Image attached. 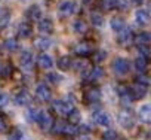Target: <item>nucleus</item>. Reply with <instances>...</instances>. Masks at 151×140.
<instances>
[{"label": "nucleus", "mask_w": 151, "mask_h": 140, "mask_svg": "<svg viewBox=\"0 0 151 140\" xmlns=\"http://www.w3.org/2000/svg\"><path fill=\"white\" fill-rule=\"evenodd\" d=\"M74 69H76V72H77V73H82L83 76H86L89 73V70H91V66H89V61L79 60V61L74 63Z\"/></svg>", "instance_id": "nucleus-15"}, {"label": "nucleus", "mask_w": 151, "mask_h": 140, "mask_svg": "<svg viewBox=\"0 0 151 140\" xmlns=\"http://www.w3.org/2000/svg\"><path fill=\"white\" fill-rule=\"evenodd\" d=\"M6 130H8V124L3 119V116H0V133H5Z\"/></svg>", "instance_id": "nucleus-43"}, {"label": "nucleus", "mask_w": 151, "mask_h": 140, "mask_svg": "<svg viewBox=\"0 0 151 140\" xmlns=\"http://www.w3.org/2000/svg\"><path fill=\"white\" fill-rule=\"evenodd\" d=\"M31 101V96H30V93L27 91V90H21L19 93H17V96H15V103L18 104V106H25V104H28Z\"/></svg>", "instance_id": "nucleus-12"}, {"label": "nucleus", "mask_w": 151, "mask_h": 140, "mask_svg": "<svg viewBox=\"0 0 151 140\" xmlns=\"http://www.w3.org/2000/svg\"><path fill=\"white\" fill-rule=\"evenodd\" d=\"M25 15H27V18H28L30 21H39V20H40V15H42V9H40L37 5H31V6L27 9Z\"/></svg>", "instance_id": "nucleus-16"}, {"label": "nucleus", "mask_w": 151, "mask_h": 140, "mask_svg": "<svg viewBox=\"0 0 151 140\" xmlns=\"http://www.w3.org/2000/svg\"><path fill=\"white\" fill-rule=\"evenodd\" d=\"M138 51H139V57L148 60V55H150V48L148 46H138Z\"/></svg>", "instance_id": "nucleus-40"}, {"label": "nucleus", "mask_w": 151, "mask_h": 140, "mask_svg": "<svg viewBox=\"0 0 151 140\" xmlns=\"http://www.w3.org/2000/svg\"><path fill=\"white\" fill-rule=\"evenodd\" d=\"M85 98H86V101H89V103H96V101H99V98H101V91H99L98 88H91V90H88V91L85 93Z\"/></svg>", "instance_id": "nucleus-19"}, {"label": "nucleus", "mask_w": 151, "mask_h": 140, "mask_svg": "<svg viewBox=\"0 0 151 140\" xmlns=\"http://www.w3.org/2000/svg\"><path fill=\"white\" fill-rule=\"evenodd\" d=\"M139 119L142 122H145V124L150 122V119H151V107H150V104H144L139 109Z\"/></svg>", "instance_id": "nucleus-23"}, {"label": "nucleus", "mask_w": 151, "mask_h": 140, "mask_svg": "<svg viewBox=\"0 0 151 140\" xmlns=\"http://www.w3.org/2000/svg\"><path fill=\"white\" fill-rule=\"evenodd\" d=\"M0 69H2V67H0Z\"/></svg>", "instance_id": "nucleus-47"}, {"label": "nucleus", "mask_w": 151, "mask_h": 140, "mask_svg": "<svg viewBox=\"0 0 151 140\" xmlns=\"http://www.w3.org/2000/svg\"><path fill=\"white\" fill-rule=\"evenodd\" d=\"M37 63H39V66H40L42 69H45V70H47V69H50V67L53 66V60H52V57L47 55V54H45V52H42V54L39 55Z\"/></svg>", "instance_id": "nucleus-17"}, {"label": "nucleus", "mask_w": 151, "mask_h": 140, "mask_svg": "<svg viewBox=\"0 0 151 140\" xmlns=\"http://www.w3.org/2000/svg\"><path fill=\"white\" fill-rule=\"evenodd\" d=\"M64 128H65V122H62V121H56V122H53L52 124V133H55V134H64Z\"/></svg>", "instance_id": "nucleus-32"}, {"label": "nucleus", "mask_w": 151, "mask_h": 140, "mask_svg": "<svg viewBox=\"0 0 151 140\" xmlns=\"http://www.w3.org/2000/svg\"><path fill=\"white\" fill-rule=\"evenodd\" d=\"M93 121H95L98 125H102V127H108V125L111 124V119H110L108 113L104 112V110L95 112V113H93Z\"/></svg>", "instance_id": "nucleus-9"}, {"label": "nucleus", "mask_w": 151, "mask_h": 140, "mask_svg": "<svg viewBox=\"0 0 151 140\" xmlns=\"http://www.w3.org/2000/svg\"><path fill=\"white\" fill-rule=\"evenodd\" d=\"M119 124L123 128H132L135 125V113L129 109H123L119 113Z\"/></svg>", "instance_id": "nucleus-2"}, {"label": "nucleus", "mask_w": 151, "mask_h": 140, "mask_svg": "<svg viewBox=\"0 0 151 140\" xmlns=\"http://www.w3.org/2000/svg\"><path fill=\"white\" fill-rule=\"evenodd\" d=\"M27 118H28V121H31V122L37 121V118H39V110H37L36 107H30L28 112H27Z\"/></svg>", "instance_id": "nucleus-33"}, {"label": "nucleus", "mask_w": 151, "mask_h": 140, "mask_svg": "<svg viewBox=\"0 0 151 140\" xmlns=\"http://www.w3.org/2000/svg\"><path fill=\"white\" fill-rule=\"evenodd\" d=\"M119 94H120V100H122V103L126 106V104H130L132 101H133V98H132V94H130V91H129V88H126V87H120L119 88Z\"/></svg>", "instance_id": "nucleus-20"}, {"label": "nucleus", "mask_w": 151, "mask_h": 140, "mask_svg": "<svg viewBox=\"0 0 151 140\" xmlns=\"http://www.w3.org/2000/svg\"><path fill=\"white\" fill-rule=\"evenodd\" d=\"M39 31L42 34H50L53 31V23L49 20V18H45V20H40L39 21Z\"/></svg>", "instance_id": "nucleus-14"}, {"label": "nucleus", "mask_w": 151, "mask_h": 140, "mask_svg": "<svg viewBox=\"0 0 151 140\" xmlns=\"http://www.w3.org/2000/svg\"><path fill=\"white\" fill-rule=\"evenodd\" d=\"M129 91H130V94H132V98H133V100L144 98V97L147 96V88H145V87H142V85H138V84H135Z\"/></svg>", "instance_id": "nucleus-18"}, {"label": "nucleus", "mask_w": 151, "mask_h": 140, "mask_svg": "<svg viewBox=\"0 0 151 140\" xmlns=\"http://www.w3.org/2000/svg\"><path fill=\"white\" fill-rule=\"evenodd\" d=\"M3 46H5V49H6V51L14 52V51H17V49H18V40H17V39H6V40H5V43H3Z\"/></svg>", "instance_id": "nucleus-31"}, {"label": "nucleus", "mask_w": 151, "mask_h": 140, "mask_svg": "<svg viewBox=\"0 0 151 140\" xmlns=\"http://www.w3.org/2000/svg\"><path fill=\"white\" fill-rule=\"evenodd\" d=\"M74 52L77 54V55H80V57H86V55L92 54V46L88 42H80V43L76 45Z\"/></svg>", "instance_id": "nucleus-13"}, {"label": "nucleus", "mask_w": 151, "mask_h": 140, "mask_svg": "<svg viewBox=\"0 0 151 140\" xmlns=\"http://www.w3.org/2000/svg\"><path fill=\"white\" fill-rule=\"evenodd\" d=\"M17 34L21 39H28L33 34V27L28 23H19L18 24V28H17Z\"/></svg>", "instance_id": "nucleus-8"}, {"label": "nucleus", "mask_w": 151, "mask_h": 140, "mask_svg": "<svg viewBox=\"0 0 151 140\" xmlns=\"http://www.w3.org/2000/svg\"><path fill=\"white\" fill-rule=\"evenodd\" d=\"M0 49H2V45H0Z\"/></svg>", "instance_id": "nucleus-46"}, {"label": "nucleus", "mask_w": 151, "mask_h": 140, "mask_svg": "<svg viewBox=\"0 0 151 140\" xmlns=\"http://www.w3.org/2000/svg\"><path fill=\"white\" fill-rule=\"evenodd\" d=\"M47 81L52 82V84H59V82L62 81V76L58 75V73H49V75H47Z\"/></svg>", "instance_id": "nucleus-38"}, {"label": "nucleus", "mask_w": 151, "mask_h": 140, "mask_svg": "<svg viewBox=\"0 0 151 140\" xmlns=\"http://www.w3.org/2000/svg\"><path fill=\"white\" fill-rule=\"evenodd\" d=\"M91 21H92V26L101 27L104 24V15H101L99 12H92L91 14Z\"/></svg>", "instance_id": "nucleus-30"}, {"label": "nucleus", "mask_w": 151, "mask_h": 140, "mask_svg": "<svg viewBox=\"0 0 151 140\" xmlns=\"http://www.w3.org/2000/svg\"><path fill=\"white\" fill-rule=\"evenodd\" d=\"M9 103V96L5 93H0V107H6Z\"/></svg>", "instance_id": "nucleus-41"}, {"label": "nucleus", "mask_w": 151, "mask_h": 140, "mask_svg": "<svg viewBox=\"0 0 151 140\" xmlns=\"http://www.w3.org/2000/svg\"><path fill=\"white\" fill-rule=\"evenodd\" d=\"M34 45H36L40 51H46V49L50 48L52 42H50V39H47V37H39V39H36Z\"/></svg>", "instance_id": "nucleus-27"}, {"label": "nucleus", "mask_w": 151, "mask_h": 140, "mask_svg": "<svg viewBox=\"0 0 151 140\" xmlns=\"http://www.w3.org/2000/svg\"><path fill=\"white\" fill-rule=\"evenodd\" d=\"M110 26H111V28L114 30V31H120L122 28H124L126 27V24H124V20L123 18H119V17H114V18H111V21H110Z\"/></svg>", "instance_id": "nucleus-25"}, {"label": "nucleus", "mask_w": 151, "mask_h": 140, "mask_svg": "<svg viewBox=\"0 0 151 140\" xmlns=\"http://www.w3.org/2000/svg\"><path fill=\"white\" fill-rule=\"evenodd\" d=\"M132 2V5H135V6H141L142 3H144V0H130Z\"/></svg>", "instance_id": "nucleus-44"}, {"label": "nucleus", "mask_w": 151, "mask_h": 140, "mask_svg": "<svg viewBox=\"0 0 151 140\" xmlns=\"http://www.w3.org/2000/svg\"><path fill=\"white\" fill-rule=\"evenodd\" d=\"M117 139V133L114 130H108L102 134V140H116Z\"/></svg>", "instance_id": "nucleus-37"}, {"label": "nucleus", "mask_w": 151, "mask_h": 140, "mask_svg": "<svg viewBox=\"0 0 151 140\" xmlns=\"http://www.w3.org/2000/svg\"><path fill=\"white\" fill-rule=\"evenodd\" d=\"M102 75H104V70H102L101 67H93V69L89 70V73L86 75V78H88L89 81H98Z\"/></svg>", "instance_id": "nucleus-24"}, {"label": "nucleus", "mask_w": 151, "mask_h": 140, "mask_svg": "<svg viewBox=\"0 0 151 140\" xmlns=\"http://www.w3.org/2000/svg\"><path fill=\"white\" fill-rule=\"evenodd\" d=\"M74 11H76V3L71 2V0L62 2V3L59 5V14H61L62 17H70V15L74 14Z\"/></svg>", "instance_id": "nucleus-10"}, {"label": "nucleus", "mask_w": 151, "mask_h": 140, "mask_svg": "<svg viewBox=\"0 0 151 140\" xmlns=\"http://www.w3.org/2000/svg\"><path fill=\"white\" fill-rule=\"evenodd\" d=\"M111 69H113V72L117 75V76H123L126 75L129 70H130V63L126 60V58H116L111 64Z\"/></svg>", "instance_id": "nucleus-1"}, {"label": "nucleus", "mask_w": 151, "mask_h": 140, "mask_svg": "<svg viewBox=\"0 0 151 140\" xmlns=\"http://www.w3.org/2000/svg\"><path fill=\"white\" fill-rule=\"evenodd\" d=\"M117 42H119L122 46H129V45L133 42V31H132L129 27L122 28V30L117 33Z\"/></svg>", "instance_id": "nucleus-4"}, {"label": "nucleus", "mask_w": 151, "mask_h": 140, "mask_svg": "<svg viewBox=\"0 0 151 140\" xmlns=\"http://www.w3.org/2000/svg\"><path fill=\"white\" fill-rule=\"evenodd\" d=\"M19 63H21V67H22L24 70H27V72H28V70H31V69H33V66H34V58H33L31 51L24 49V51L21 52Z\"/></svg>", "instance_id": "nucleus-5"}, {"label": "nucleus", "mask_w": 151, "mask_h": 140, "mask_svg": "<svg viewBox=\"0 0 151 140\" xmlns=\"http://www.w3.org/2000/svg\"><path fill=\"white\" fill-rule=\"evenodd\" d=\"M22 139V133L19 130H15L12 134H9V139L8 140H21Z\"/></svg>", "instance_id": "nucleus-42"}, {"label": "nucleus", "mask_w": 151, "mask_h": 140, "mask_svg": "<svg viewBox=\"0 0 151 140\" xmlns=\"http://www.w3.org/2000/svg\"><path fill=\"white\" fill-rule=\"evenodd\" d=\"M52 107L55 109V112L58 115H62V116H67L74 107H73V101H68V100H56L53 101Z\"/></svg>", "instance_id": "nucleus-3"}, {"label": "nucleus", "mask_w": 151, "mask_h": 140, "mask_svg": "<svg viewBox=\"0 0 151 140\" xmlns=\"http://www.w3.org/2000/svg\"><path fill=\"white\" fill-rule=\"evenodd\" d=\"M135 82L138 84V85H142V87H148V84H150V81H148V78L145 76V75H138L136 76V79H135Z\"/></svg>", "instance_id": "nucleus-36"}, {"label": "nucleus", "mask_w": 151, "mask_h": 140, "mask_svg": "<svg viewBox=\"0 0 151 140\" xmlns=\"http://www.w3.org/2000/svg\"><path fill=\"white\" fill-rule=\"evenodd\" d=\"M124 140H126V139H124Z\"/></svg>", "instance_id": "nucleus-48"}, {"label": "nucleus", "mask_w": 151, "mask_h": 140, "mask_svg": "<svg viewBox=\"0 0 151 140\" xmlns=\"http://www.w3.org/2000/svg\"><path fill=\"white\" fill-rule=\"evenodd\" d=\"M135 21H136V24L138 26H148V23H150V14H148V11L147 9H138L136 12H135Z\"/></svg>", "instance_id": "nucleus-11"}, {"label": "nucleus", "mask_w": 151, "mask_h": 140, "mask_svg": "<svg viewBox=\"0 0 151 140\" xmlns=\"http://www.w3.org/2000/svg\"><path fill=\"white\" fill-rule=\"evenodd\" d=\"M37 122H39V125H40V128H42L43 131H49V130L52 128V124H53V121H52V116H50V115H49L46 110H42V112H39Z\"/></svg>", "instance_id": "nucleus-6"}, {"label": "nucleus", "mask_w": 151, "mask_h": 140, "mask_svg": "<svg viewBox=\"0 0 151 140\" xmlns=\"http://www.w3.org/2000/svg\"><path fill=\"white\" fill-rule=\"evenodd\" d=\"M71 66H73V61H71V58L68 55H64V57H61L58 60V67L61 70H64V72H67L68 69H71Z\"/></svg>", "instance_id": "nucleus-26"}, {"label": "nucleus", "mask_w": 151, "mask_h": 140, "mask_svg": "<svg viewBox=\"0 0 151 140\" xmlns=\"http://www.w3.org/2000/svg\"><path fill=\"white\" fill-rule=\"evenodd\" d=\"M147 66H148V63H147V60H145V58L138 57V58L135 60V69L139 72V75H144V72L147 70Z\"/></svg>", "instance_id": "nucleus-28"}, {"label": "nucleus", "mask_w": 151, "mask_h": 140, "mask_svg": "<svg viewBox=\"0 0 151 140\" xmlns=\"http://www.w3.org/2000/svg\"><path fill=\"white\" fill-rule=\"evenodd\" d=\"M36 97L40 101H49L52 97V93H50L49 87H46L45 84H39L36 88Z\"/></svg>", "instance_id": "nucleus-7"}, {"label": "nucleus", "mask_w": 151, "mask_h": 140, "mask_svg": "<svg viewBox=\"0 0 151 140\" xmlns=\"http://www.w3.org/2000/svg\"><path fill=\"white\" fill-rule=\"evenodd\" d=\"M105 58H107V52H105V51H95V54H93L95 63H101V61H104Z\"/></svg>", "instance_id": "nucleus-35"}, {"label": "nucleus", "mask_w": 151, "mask_h": 140, "mask_svg": "<svg viewBox=\"0 0 151 140\" xmlns=\"http://www.w3.org/2000/svg\"><path fill=\"white\" fill-rule=\"evenodd\" d=\"M133 40H136L138 46H148L150 42H151V34H150L148 31H142V33H139V34L136 36V39H133Z\"/></svg>", "instance_id": "nucleus-22"}, {"label": "nucleus", "mask_w": 151, "mask_h": 140, "mask_svg": "<svg viewBox=\"0 0 151 140\" xmlns=\"http://www.w3.org/2000/svg\"><path fill=\"white\" fill-rule=\"evenodd\" d=\"M68 122H70V125H77V124H80L82 122V113H80V110H77V109H73L68 115Z\"/></svg>", "instance_id": "nucleus-21"}, {"label": "nucleus", "mask_w": 151, "mask_h": 140, "mask_svg": "<svg viewBox=\"0 0 151 140\" xmlns=\"http://www.w3.org/2000/svg\"><path fill=\"white\" fill-rule=\"evenodd\" d=\"M73 28H74V31H76V33L83 34V33H86V30H88V24H86L83 20H77V21H74Z\"/></svg>", "instance_id": "nucleus-29"}, {"label": "nucleus", "mask_w": 151, "mask_h": 140, "mask_svg": "<svg viewBox=\"0 0 151 140\" xmlns=\"http://www.w3.org/2000/svg\"><path fill=\"white\" fill-rule=\"evenodd\" d=\"M83 2H85V3H89V2H92V0H83Z\"/></svg>", "instance_id": "nucleus-45"}, {"label": "nucleus", "mask_w": 151, "mask_h": 140, "mask_svg": "<svg viewBox=\"0 0 151 140\" xmlns=\"http://www.w3.org/2000/svg\"><path fill=\"white\" fill-rule=\"evenodd\" d=\"M12 64L11 63H8L6 66H3V69H0V73H2V76L3 78H9L11 76V73H12Z\"/></svg>", "instance_id": "nucleus-34"}, {"label": "nucleus", "mask_w": 151, "mask_h": 140, "mask_svg": "<svg viewBox=\"0 0 151 140\" xmlns=\"http://www.w3.org/2000/svg\"><path fill=\"white\" fill-rule=\"evenodd\" d=\"M9 20H11V14L8 11H0V24L5 26Z\"/></svg>", "instance_id": "nucleus-39"}]
</instances>
